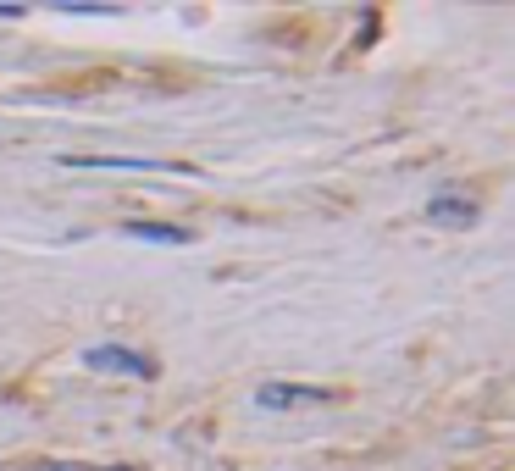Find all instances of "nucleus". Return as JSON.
I'll use <instances>...</instances> for the list:
<instances>
[{"label":"nucleus","mask_w":515,"mask_h":471,"mask_svg":"<svg viewBox=\"0 0 515 471\" xmlns=\"http://www.w3.org/2000/svg\"><path fill=\"white\" fill-rule=\"evenodd\" d=\"M84 366L89 372H117V377H150L156 372V361L150 355H139V350H122V344H89L84 350Z\"/></svg>","instance_id":"nucleus-1"},{"label":"nucleus","mask_w":515,"mask_h":471,"mask_svg":"<svg viewBox=\"0 0 515 471\" xmlns=\"http://www.w3.org/2000/svg\"><path fill=\"white\" fill-rule=\"evenodd\" d=\"M122 233H133V239H144V244H189L194 239V233L178 228V222H128Z\"/></svg>","instance_id":"nucleus-5"},{"label":"nucleus","mask_w":515,"mask_h":471,"mask_svg":"<svg viewBox=\"0 0 515 471\" xmlns=\"http://www.w3.org/2000/svg\"><path fill=\"white\" fill-rule=\"evenodd\" d=\"M67 167H100V172H189L183 161H144V156H72Z\"/></svg>","instance_id":"nucleus-4"},{"label":"nucleus","mask_w":515,"mask_h":471,"mask_svg":"<svg viewBox=\"0 0 515 471\" xmlns=\"http://www.w3.org/2000/svg\"><path fill=\"white\" fill-rule=\"evenodd\" d=\"M45 471H100V466H45Z\"/></svg>","instance_id":"nucleus-7"},{"label":"nucleus","mask_w":515,"mask_h":471,"mask_svg":"<svg viewBox=\"0 0 515 471\" xmlns=\"http://www.w3.org/2000/svg\"><path fill=\"white\" fill-rule=\"evenodd\" d=\"M0 17H23V6H0Z\"/></svg>","instance_id":"nucleus-8"},{"label":"nucleus","mask_w":515,"mask_h":471,"mask_svg":"<svg viewBox=\"0 0 515 471\" xmlns=\"http://www.w3.org/2000/svg\"><path fill=\"white\" fill-rule=\"evenodd\" d=\"M61 12H72V17H117V6H89V0H61Z\"/></svg>","instance_id":"nucleus-6"},{"label":"nucleus","mask_w":515,"mask_h":471,"mask_svg":"<svg viewBox=\"0 0 515 471\" xmlns=\"http://www.w3.org/2000/svg\"><path fill=\"white\" fill-rule=\"evenodd\" d=\"M427 222H438V228H471L477 222V200H466V194H432Z\"/></svg>","instance_id":"nucleus-3"},{"label":"nucleus","mask_w":515,"mask_h":471,"mask_svg":"<svg viewBox=\"0 0 515 471\" xmlns=\"http://www.w3.org/2000/svg\"><path fill=\"white\" fill-rule=\"evenodd\" d=\"M333 388H300V383H266L261 394H255V405L261 411H294V405H333Z\"/></svg>","instance_id":"nucleus-2"}]
</instances>
